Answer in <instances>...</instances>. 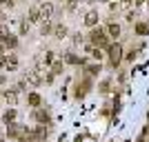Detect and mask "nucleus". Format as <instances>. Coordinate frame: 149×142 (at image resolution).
Instances as JSON below:
<instances>
[{"instance_id": "nucleus-1", "label": "nucleus", "mask_w": 149, "mask_h": 142, "mask_svg": "<svg viewBox=\"0 0 149 142\" xmlns=\"http://www.w3.org/2000/svg\"><path fill=\"white\" fill-rule=\"evenodd\" d=\"M120 44H114L111 49H109V56H111V67H116L118 62H120Z\"/></svg>"}, {"instance_id": "nucleus-2", "label": "nucleus", "mask_w": 149, "mask_h": 142, "mask_svg": "<svg viewBox=\"0 0 149 142\" xmlns=\"http://www.w3.org/2000/svg\"><path fill=\"white\" fill-rule=\"evenodd\" d=\"M91 42H96V44H98V47H102V44H105V34H102V31H100V29H96V31H93V34H91Z\"/></svg>"}, {"instance_id": "nucleus-4", "label": "nucleus", "mask_w": 149, "mask_h": 142, "mask_svg": "<svg viewBox=\"0 0 149 142\" xmlns=\"http://www.w3.org/2000/svg\"><path fill=\"white\" fill-rule=\"evenodd\" d=\"M136 31H138V34H147L149 29H147V25H140V22H138V25H136Z\"/></svg>"}, {"instance_id": "nucleus-3", "label": "nucleus", "mask_w": 149, "mask_h": 142, "mask_svg": "<svg viewBox=\"0 0 149 142\" xmlns=\"http://www.w3.org/2000/svg\"><path fill=\"white\" fill-rule=\"evenodd\" d=\"M109 34L118 36V34H120V27H118V25H109Z\"/></svg>"}, {"instance_id": "nucleus-5", "label": "nucleus", "mask_w": 149, "mask_h": 142, "mask_svg": "<svg viewBox=\"0 0 149 142\" xmlns=\"http://www.w3.org/2000/svg\"><path fill=\"white\" fill-rule=\"evenodd\" d=\"M93 22H96V16H93V13H91V16L87 18V25H93Z\"/></svg>"}]
</instances>
